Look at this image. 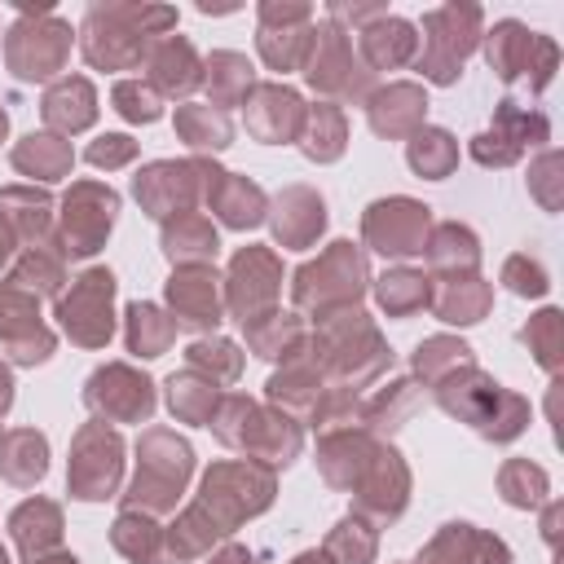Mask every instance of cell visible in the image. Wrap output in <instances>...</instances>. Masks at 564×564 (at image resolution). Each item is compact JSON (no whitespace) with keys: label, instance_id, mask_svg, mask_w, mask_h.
I'll return each mask as SVG.
<instances>
[{"label":"cell","instance_id":"1","mask_svg":"<svg viewBox=\"0 0 564 564\" xmlns=\"http://www.w3.org/2000/svg\"><path fill=\"white\" fill-rule=\"evenodd\" d=\"M542 48H546V40H542V35H533V31H524L520 22H498V26L489 31V62L498 66V75H502V79H516L524 66H529V70H538V66H533V53H542ZM533 84L542 88V84H546V75L538 70V75H533Z\"/></svg>","mask_w":564,"mask_h":564},{"label":"cell","instance_id":"2","mask_svg":"<svg viewBox=\"0 0 564 564\" xmlns=\"http://www.w3.org/2000/svg\"><path fill=\"white\" fill-rule=\"evenodd\" d=\"M555 326H560V313H542V317L533 322V330H529V339L542 348L538 357H542L546 366H555Z\"/></svg>","mask_w":564,"mask_h":564}]
</instances>
